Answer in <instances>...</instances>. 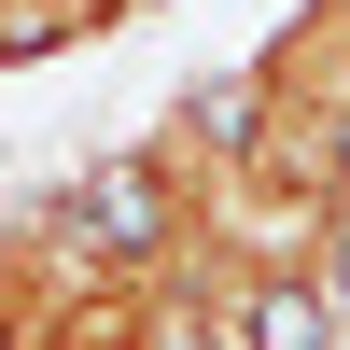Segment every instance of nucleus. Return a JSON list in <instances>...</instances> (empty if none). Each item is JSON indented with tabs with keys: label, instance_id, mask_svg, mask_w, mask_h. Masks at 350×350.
Instances as JSON below:
<instances>
[{
	"label": "nucleus",
	"instance_id": "nucleus-1",
	"mask_svg": "<svg viewBox=\"0 0 350 350\" xmlns=\"http://www.w3.org/2000/svg\"><path fill=\"white\" fill-rule=\"evenodd\" d=\"M350 323L323 308V280L308 267H267V280H239L224 295V350H336Z\"/></svg>",
	"mask_w": 350,
	"mask_h": 350
}]
</instances>
